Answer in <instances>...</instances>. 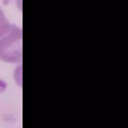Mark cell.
Wrapping results in <instances>:
<instances>
[{"instance_id": "cell-1", "label": "cell", "mask_w": 128, "mask_h": 128, "mask_svg": "<svg viewBox=\"0 0 128 128\" xmlns=\"http://www.w3.org/2000/svg\"><path fill=\"white\" fill-rule=\"evenodd\" d=\"M0 58L11 62L21 59V30L19 28L12 26L0 38Z\"/></svg>"}, {"instance_id": "cell-2", "label": "cell", "mask_w": 128, "mask_h": 128, "mask_svg": "<svg viewBox=\"0 0 128 128\" xmlns=\"http://www.w3.org/2000/svg\"><path fill=\"white\" fill-rule=\"evenodd\" d=\"M11 27L12 25L9 23L3 12L0 9V38L9 32Z\"/></svg>"}]
</instances>
